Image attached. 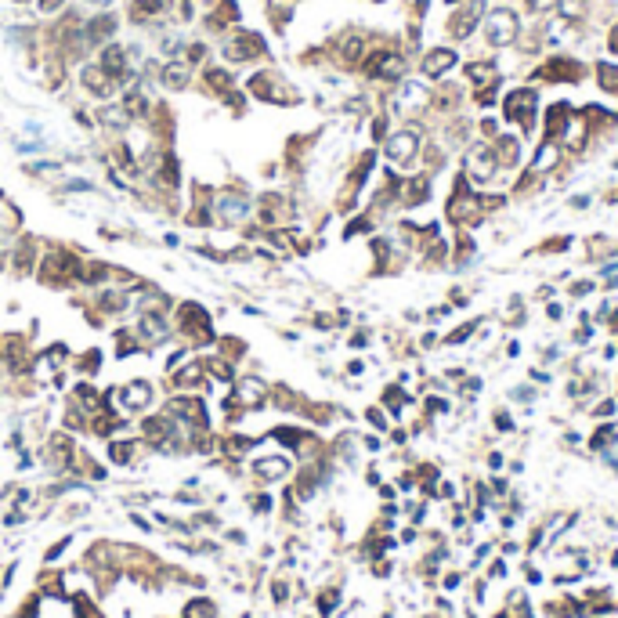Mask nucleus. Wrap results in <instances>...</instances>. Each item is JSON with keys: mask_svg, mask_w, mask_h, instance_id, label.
<instances>
[{"mask_svg": "<svg viewBox=\"0 0 618 618\" xmlns=\"http://www.w3.org/2000/svg\"><path fill=\"white\" fill-rule=\"evenodd\" d=\"M499 112H503V123H513L521 131V138H535L539 134V87L524 83V87H513L499 98Z\"/></svg>", "mask_w": 618, "mask_h": 618, "instance_id": "1", "label": "nucleus"}, {"mask_svg": "<svg viewBox=\"0 0 618 618\" xmlns=\"http://www.w3.org/2000/svg\"><path fill=\"white\" fill-rule=\"evenodd\" d=\"M481 37H485V44H488L492 51L513 47L517 37H521V15H517L513 8H506V4L485 11V18H481Z\"/></svg>", "mask_w": 618, "mask_h": 618, "instance_id": "2", "label": "nucleus"}, {"mask_svg": "<svg viewBox=\"0 0 618 618\" xmlns=\"http://www.w3.org/2000/svg\"><path fill=\"white\" fill-rule=\"evenodd\" d=\"M463 174L474 189H485L499 177V163H496V152H492V141H470L467 152H463Z\"/></svg>", "mask_w": 618, "mask_h": 618, "instance_id": "3", "label": "nucleus"}, {"mask_svg": "<svg viewBox=\"0 0 618 618\" xmlns=\"http://www.w3.org/2000/svg\"><path fill=\"white\" fill-rule=\"evenodd\" d=\"M586 76H590V66L571 54H553L532 69V83H582Z\"/></svg>", "mask_w": 618, "mask_h": 618, "instance_id": "4", "label": "nucleus"}, {"mask_svg": "<svg viewBox=\"0 0 618 618\" xmlns=\"http://www.w3.org/2000/svg\"><path fill=\"white\" fill-rule=\"evenodd\" d=\"M481 18H485V0H463V4L452 8L448 22H445V33L456 40V44H467L477 29H481Z\"/></svg>", "mask_w": 618, "mask_h": 618, "instance_id": "5", "label": "nucleus"}, {"mask_svg": "<svg viewBox=\"0 0 618 618\" xmlns=\"http://www.w3.org/2000/svg\"><path fill=\"white\" fill-rule=\"evenodd\" d=\"M423 148V138H420V131H412V127H401V131H394L387 141H384V156L391 160V163H398V167H405V163H412L416 160V152Z\"/></svg>", "mask_w": 618, "mask_h": 618, "instance_id": "6", "label": "nucleus"}, {"mask_svg": "<svg viewBox=\"0 0 618 618\" xmlns=\"http://www.w3.org/2000/svg\"><path fill=\"white\" fill-rule=\"evenodd\" d=\"M492 152H496V163H499V174H513L524 167V138L521 134H510V131H499L492 138Z\"/></svg>", "mask_w": 618, "mask_h": 618, "instance_id": "7", "label": "nucleus"}, {"mask_svg": "<svg viewBox=\"0 0 618 618\" xmlns=\"http://www.w3.org/2000/svg\"><path fill=\"white\" fill-rule=\"evenodd\" d=\"M365 73L373 76V80H401L405 76V58H401L398 51H391V47H380V51H373L365 58Z\"/></svg>", "mask_w": 618, "mask_h": 618, "instance_id": "8", "label": "nucleus"}, {"mask_svg": "<svg viewBox=\"0 0 618 618\" xmlns=\"http://www.w3.org/2000/svg\"><path fill=\"white\" fill-rule=\"evenodd\" d=\"M561 167H564V148H561V141L539 138L532 160H528V170H532L535 177H546V174H557Z\"/></svg>", "mask_w": 618, "mask_h": 618, "instance_id": "9", "label": "nucleus"}, {"mask_svg": "<svg viewBox=\"0 0 618 618\" xmlns=\"http://www.w3.org/2000/svg\"><path fill=\"white\" fill-rule=\"evenodd\" d=\"M456 66H459V51L456 47H430L420 58V73L427 80H445Z\"/></svg>", "mask_w": 618, "mask_h": 618, "instance_id": "10", "label": "nucleus"}, {"mask_svg": "<svg viewBox=\"0 0 618 618\" xmlns=\"http://www.w3.org/2000/svg\"><path fill=\"white\" fill-rule=\"evenodd\" d=\"M430 196H434V181H430L427 174H420V177H409V181H401L398 203L405 206V210H416V206L430 203Z\"/></svg>", "mask_w": 618, "mask_h": 618, "instance_id": "11", "label": "nucleus"}, {"mask_svg": "<svg viewBox=\"0 0 618 618\" xmlns=\"http://www.w3.org/2000/svg\"><path fill=\"white\" fill-rule=\"evenodd\" d=\"M593 83L600 95L618 98V61H593Z\"/></svg>", "mask_w": 618, "mask_h": 618, "instance_id": "12", "label": "nucleus"}, {"mask_svg": "<svg viewBox=\"0 0 618 618\" xmlns=\"http://www.w3.org/2000/svg\"><path fill=\"white\" fill-rule=\"evenodd\" d=\"M177 322H181V329H189V333H203V336H210V319H206L203 307H196V304H181Z\"/></svg>", "mask_w": 618, "mask_h": 618, "instance_id": "13", "label": "nucleus"}, {"mask_svg": "<svg viewBox=\"0 0 618 618\" xmlns=\"http://www.w3.org/2000/svg\"><path fill=\"white\" fill-rule=\"evenodd\" d=\"M257 51H264V44H261V37H254V33H242L235 44H228V58H232V61L254 58Z\"/></svg>", "mask_w": 618, "mask_h": 618, "instance_id": "14", "label": "nucleus"}, {"mask_svg": "<svg viewBox=\"0 0 618 618\" xmlns=\"http://www.w3.org/2000/svg\"><path fill=\"white\" fill-rule=\"evenodd\" d=\"M112 83H116V80H112L102 66H87V69H83V87H90V90H95V95H102V98L112 90Z\"/></svg>", "mask_w": 618, "mask_h": 618, "instance_id": "15", "label": "nucleus"}, {"mask_svg": "<svg viewBox=\"0 0 618 618\" xmlns=\"http://www.w3.org/2000/svg\"><path fill=\"white\" fill-rule=\"evenodd\" d=\"M170 412L192 420V423H206V409H203L199 398H177V401H170Z\"/></svg>", "mask_w": 618, "mask_h": 618, "instance_id": "16", "label": "nucleus"}, {"mask_svg": "<svg viewBox=\"0 0 618 618\" xmlns=\"http://www.w3.org/2000/svg\"><path fill=\"white\" fill-rule=\"evenodd\" d=\"M102 69H105V73H109L116 83L131 76V73H127V54H123L119 47H109V51H105V58H102Z\"/></svg>", "mask_w": 618, "mask_h": 618, "instance_id": "17", "label": "nucleus"}, {"mask_svg": "<svg viewBox=\"0 0 618 618\" xmlns=\"http://www.w3.org/2000/svg\"><path fill=\"white\" fill-rule=\"evenodd\" d=\"M261 394H264V391H261V384H257V380H242V384H239V391L228 398V409H235V405H257Z\"/></svg>", "mask_w": 618, "mask_h": 618, "instance_id": "18", "label": "nucleus"}, {"mask_svg": "<svg viewBox=\"0 0 618 618\" xmlns=\"http://www.w3.org/2000/svg\"><path fill=\"white\" fill-rule=\"evenodd\" d=\"M481 322H485V319H467L459 329L445 333V347H459V344H467V340H474V336L481 333Z\"/></svg>", "mask_w": 618, "mask_h": 618, "instance_id": "19", "label": "nucleus"}, {"mask_svg": "<svg viewBox=\"0 0 618 618\" xmlns=\"http://www.w3.org/2000/svg\"><path fill=\"white\" fill-rule=\"evenodd\" d=\"M568 250H571V235H549V242L532 246L528 254H535V257H553V254H568Z\"/></svg>", "mask_w": 618, "mask_h": 618, "instance_id": "20", "label": "nucleus"}, {"mask_svg": "<svg viewBox=\"0 0 618 618\" xmlns=\"http://www.w3.org/2000/svg\"><path fill=\"white\" fill-rule=\"evenodd\" d=\"M163 336H167V326H163L160 315H145L141 319V340L145 344H156V340H163Z\"/></svg>", "mask_w": 618, "mask_h": 618, "instance_id": "21", "label": "nucleus"}, {"mask_svg": "<svg viewBox=\"0 0 618 618\" xmlns=\"http://www.w3.org/2000/svg\"><path fill=\"white\" fill-rule=\"evenodd\" d=\"M286 470H290V463H286L283 456H275V459H261V463H257V477H264V481L283 477Z\"/></svg>", "mask_w": 618, "mask_h": 618, "instance_id": "22", "label": "nucleus"}, {"mask_svg": "<svg viewBox=\"0 0 618 618\" xmlns=\"http://www.w3.org/2000/svg\"><path fill=\"white\" fill-rule=\"evenodd\" d=\"M221 210H225L221 218H225V221H232V225H239V221L246 218V213H250L246 199H239V196H235V199H232V196H225V199H221Z\"/></svg>", "mask_w": 618, "mask_h": 618, "instance_id": "23", "label": "nucleus"}, {"mask_svg": "<svg viewBox=\"0 0 618 618\" xmlns=\"http://www.w3.org/2000/svg\"><path fill=\"white\" fill-rule=\"evenodd\" d=\"M112 29H116V18H112V15H102V18H95V22L87 25V40H90V44H102V40L112 33Z\"/></svg>", "mask_w": 618, "mask_h": 618, "instance_id": "24", "label": "nucleus"}, {"mask_svg": "<svg viewBox=\"0 0 618 618\" xmlns=\"http://www.w3.org/2000/svg\"><path fill=\"white\" fill-rule=\"evenodd\" d=\"M148 398H152V391L145 384H134V387L123 391V405H127V409H141V405H148Z\"/></svg>", "mask_w": 618, "mask_h": 618, "instance_id": "25", "label": "nucleus"}, {"mask_svg": "<svg viewBox=\"0 0 618 618\" xmlns=\"http://www.w3.org/2000/svg\"><path fill=\"white\" fill-rule=\"evenodd\" d=\"M199 380H203V362H196V365H189V369H181V373L174 376L177 387H196Z\"/></svg>", "mask_w": 618, "mask_h": 618, "instance_id": "26", "label": "nucleus"}, {"mask_svg": "<svg viewBox=\"0 0 618 618\" xmlns=\"http://www.w3.org/2000/svg\"><path fill=\"white\" fill-rule=\"evenodd\" d=\"M184 618H213V604H206V600H196V604H189V611H184Z\"/></svg>", "mask_w": 618, "mask_h": 618, "instance_id": "27", "label": "nucleus"}, {"mask_svg": "<svg viewBox=\"0 0 618 618\" xmlns=\"http://www.w3.org/2000/svg\"><path fill=\"white\" fill-rule=\"evenodd\" d=\"M593 290H597L593 279H582V283H571V286H568V297H578V300H582V297H590Z\"/></svg>", "mask_w": 618, "mask_h": 618, "instance_id": "28", "label": "nucleus"}, {"mask_svg": "<svg viewBox=\"0 0 618 618\" xmlns=\"http://www.w3.org/2000/svg\"><path fill=\"white\" fill-rule=\"evenodd\" d=\"M167 83L170 87H184V83H189V69H184V66H170L167 69Z\"/></svg>", "mask_w": 618, "mask_h": 618, "instance_id": "29", "label": "nucleus"}, {"mask_svg": "<svg viewBox=\"0 0 618 618\" xmlns=\"http://www.w3.org/2000/svg\"><path fill=\"white\" fill-rule=\"evenodd\" d=\"M123 105H127V112H131V116H141V112H145V98H141V90H131L127 102H123Z\"/></svg>", "mask_w": 618, "mask_h": 618, "instance_id": "30", "label": "nucleus"}, {"mask_svg": "<svg viewBox=\"0 0 618 618\" xmlns=\"http://www.w3.org/2000/svg\"><path fill=\"white\" fill-rule=\"evenodd\" d=\"M546 319L549 322H561L564 319V304L561 300H546Z\"/></svg>", "mask_w": 618, "mask_h": 618, "instance_id": "31", "label": "nucleus"}, {"mask_svg": "<svg viewBox=\"0 0 618 618\" xmlns=\"http://www.w3.org/2000/svg\"><path fill=\"white\" fill-rule=\"evenodd\" d=\"M206 80L218 87V90H225V87H232V76L228 73H221V69H213V73H206Z\"/></svg>", "mask_w": 618, "mask_h": 618, "instance_id": "32", "label": "nucleus"}, {"mask_svg": "<svg viewBox=\"0 0 618 618\" xmlns=\"http://www.w3.org/2000/svg\"><path fill=\"white\" fill-rule=\"evenodd\" d=\"M553 4H557V0H524V8H528L532 15H542V11H549Z\"/></svg>", "mask_w": 618, "mask_h": 618, "instance_id": "33", "label": "nucleus"}, {"mask_svg": "<svg viewBox=\"0 0 618 618\" xmlns=\"http://www.w3.org/2000/svg\"><path fill=\"white\" fill-rule=\"evenodd\" d=\"M568 206H571L575 213H582L586 206H593V196H571V199H568Z\"/></svg>", "mask_w": 618, "mask_h": 618, "instance_id": "34", "label": "nucleus"}, {"mask_svg": "<svg viewBox=\"0 0 618 618\" xmlns=\"http://www.w3.org/2000/svg\"><path fill=\"white\" fill-rule=\"evenodd\" d=\"M210 373H213V376H221V380H232V365H225V362H210Z\"/></svg>", "mask_w": 618, "mask_h": 618, "instance_id": "35", "label": "nucleus"}, {"mask_svg": "<svg viewBox=\"0 0 618 618\" xmlns=\"http://www.w3.org/2000/svg\"><path fill=\"white\" fill-rule=\"evenodd\" d=\"M607 51H611V54H618V22L611 25V33H607Z\"/></svg>", "mask_w": 618, "mask_h": 618, "instance_id": "36", "label": "nucleus"}, {"mask_svg": "<svg viewBox=\"0 0 618 618\" xmlns=\"http://www.w3.org/2000/svg\"><path fill=\"white\" fill-rule=\"evenodd\" d=\"M521 355V344H517V340H510V344H506V358H517Z\"/></svg>", "mask_w": 618, "mask_h": 618, "instance_id": "37", "label": "nucleus"}, {"mask_svg": "<svg viewBox=\"0 0 618 618\" xmlns=\"http://www.w3.org/2000/svg\"><path fill=\"white\" fill-rule=\"evenodd\" d=\"M58 4H61V0H40V8H44V11H54Z\"/></svg>", "mask_w": 618, "mask_h": 618, "instance_id": "38", "label": "nucleus"}, {"mask_svg": "<svg viewBox=\"0 0 618 618\" xmlns=\"http://www.w3.org/2000/svg\"><path fill=\"white\" fill-rule=\"evenodd\" d=\"M90 4H109V0H90Z\"/></svg>", "mask_w": 618, "mask_h": 618, "instance_id": "39", "label": "nucleus"}, {"mask_svg": "<svg viewBox=\"0 0 618 618\" xmlns=\"http://www.w3.org/2000/svg\"><path fill=\"white\" fill-rule=\"evenodd\" d=\"M611 167H614V170H618V156H614V160H611Z\"/></svg>", "mask_w": 618, "mask_h": 618, "instance_id": "40", "label": "nucleus"}]
</instances>
